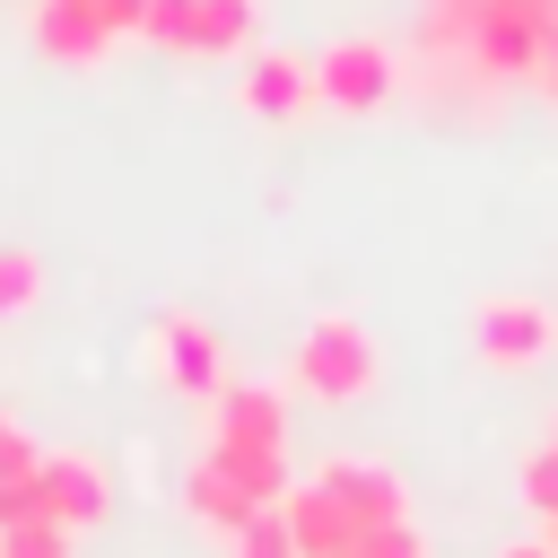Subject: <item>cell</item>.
I'll return each mask as SVG.
<instances>
[{
  "label": "cell",
  "instance_id": "6da1fadb",
  "mask_svg": "<svg viewBox=\"0 0 558 558\" xmlns=\"http://www.w3.org/2000/svg\"><path fill=\"white\" fill-rule=\"evenodd\" d=\"M375 375H384V349H375V331L357 314H314L305 323V340H296V392H314V401H366Z\"/></svg>",
  "mask_w": 558,
  "mask_h": 558
},
{
  "label": "cell",
  "instance_id": "7a4b0ae2",
  "mask_svg": "<svg viewBox=\"0 0 558 558\" xmlns=\"http://www.w3.org/2000/svg\"><path fill=\"white\" fill-rule=\"evenodd\" d=\"M314 96L331 113H375V105L401 96V52L384 35H340V44L314 52Z\"/></svg>",
  "mask_w": 558,
  "mask_h": 558
},
{
  "label": "cell",
  "instance_id": "3957f363",
  "mask_svg": "<svg viewBox=\"0 0 558 558\" xmlns=\"http://www.w3.org/2000/svg\"><path fill=\"white\" fill-rule=\"evenodd\" d=\"M549 340H558V314H549L541 296H480V305H471V349H480L488 366H506V375L541 366Z\"/></svg>",
  "mask_w": 558,
  "mask_h": 558
},
{
  "label": "cell",
  "instance_id": "277c9868",
  "mask_svg": "<svg viewBox=\"0 0 558 558\" xmlns=\"http://www.w3.org/2000/svg\"><path fill=\"white\" fill-rule=\"evenodd\" d=\"M148 349H157V375L174 392H192V401H218L227 392V349H218V331L201 314H157Z\"/></svg>",
  "mask_w": 558,
  "mask_h": 558
},
{
  "label": "cell",
  "instance_id": "5b68a950",
  "mask_svg": "<svg viewBox=\"0 0 558 558\" xmlns=\"http://www.w3.org/2000/svg\"><path fill=\"white\" fill-rule=\"evenodd\" d=\"M35 506H44V523L87 532V523L113 514V480H105V462H87V453H44V462H35Z\"/></svg>",
  "mask_w": 558,
  "mask_h": 558
},
{
  "label": "cell",
  "instance_id": "8992f818",
  "mask_svg": "<svg viewBox=\"0 0 558 558\" xmlns=\"http://www.w3.org/2000/svg\"><path fill=\"white\" fill-rule=\"evenodd\" d=\"M314 480L340 497V514H349L357 532H375V523H401V514H410V488H401V471H392V462H366V453H331Z\"/></svg>",
  "mask_w": 558,
  "mask_h": 558
},
{
  "label": "cell",
  "instance_id": "52a82bcc",
  "mask_svg": "<svg viewBox=\"0 0 558 558\" xmlns=\"http://www.w3.org/2000/svg\"><path fill=\"white\" fill-rule=\"evenodd\" d=\"M235 96H244V113H262V122H296V113L314 105V61H296V52H244Z\"/></svg>",
  "mask_w": 558,
  "mask_h": 558
},
{
  "label": "cell",
  "instance_id": "ba28073f",
  "mask_svg": "<svg viewBox=\"0 0 558 558\" xmlns=\"http://www.w3.org/2000/svg\"><path fill=\"white\" fill-rule=\"evenodd\" d=\"M105 44H113V26L96 17V0H35V52L44 61L87 70V61H105Z\"/></svg>",
  "mask_w": 558,
  "mask_h": 558
},
{
  "label": "cell",
  "instance_id": "9c48e42d",
  "mask_svg": "<svg viewBox=\"0 0 558 558\" xmlns=\"http://www.w3.org/2000/svg\"><path fill=\"white\" fill-rule=\"evenodd\" d=\"M209 436L218 445H288V401L270 384H227L209 401Z\"/></svg>",
  "mask_w": 558,
  "mask_h": 558
},
{
  "label": "cell",
  "instance_id": "30bf717a",
  "mask_svg": "<svg viewBox=\"0 0 558 558\" xmlns=\"http://www.w3.org/2000/svg\"><path fill=\"white\" fill-rule=\"evenodd\" d=\"M279 514H288V532H296L305 558H340V549H357V523L340 514V497H331L323 480H296V488L279 497Z\"/></svg>",
  "mask_w": 558,
  "mask_h": 558
},
{
  "label": "cell",
  "instance_id": "8fae6325",
  "mask_svg": "<svg viewBox=\"0 0 558 558\" xmlns=\"http://www.w3.org/2000/svg\"><path fill=\"white\" fill-rule=\"evenodd\" d=\"M209 462H218L253 506H279V497L296 488V480H288V445H218V436H209Z\"/></svg>",
  "mask_w": 558,
  "mask_h": 558
},
{
  "label": "cell",
  "instance_id": "7c38bea8",
  "mask_svg": "<svg viewBox=\"0 0 558 558\" xmlns=\"http://www.w3.org/2000/svg\"><path fill=\"white\" fill-rule=\"evenodd\" d=\"M183 506H192V523H209V532H244V514H262V506H253V497H244L209 453L183 471Z\"/></svg>",
  "mask_w": 558,
  "mask_h": 558
},
{
  "label": "cell",
  "instance_id": "4fadbf2b",
  "mask_svg": "<svg viewBox=\"0 0 558 558\" xmlns=\"http://www.w3.org/2000/svg\"><path fill=\"white\" fill-rule=\"evenodd\" d=\"M192 52H253V0H201Z\"/></svg>",
  "mask_w": 558,
  "mask_h": 558
},
{
  "label": "cell",
  "instance_id": "5bb4252c",
  "mask_svg": "<svg viewBox=\"0 0 558 558\" xmlns=\"http://www.w3.org/2000/svg\"><path fill=\"white\" fill-rule=\"evenodd\" d=\"M227 558H305V549H296L288 514L262 506V514H244V532H227Z\"/></svg>",
  "mask_w": 558,
  "mask_h": 558
},
{
  "label": "cell",
  "instance_id": "9a60e30c",
  "mask_svg": "<svg viewBox=\"0 0 558 558\" xmlns=\"http://www.w3.org/2000/svg\"><path fill=\"white\" fill-rule=\"evenodd\" d=\"M44 296V262L26 244H0V314H26Z\"/></svg>",
  "mask_w": 558,
  "mask_h": 558
},
{
  "label": "cell",
  "instance_id": "2e32d148",
  "mask_svg": "<svg viewBox=\"0 0 558 558\" xmlns=\"http://www.w3.org/2000/svg\"><path fill=\"white\" fill-rule=\"evenodd\" d=\"M192 17H201V0H148V44L157 52H192Z\"/></svg>",
  "mask_w": 558,
  "mask_h": 558
},
{
  "label": "cell",
  "instance_id": "e0dca14e",
  "mask_svg": "<svg viewBox=\"0 0 558 558\" xmlns=\"http://www.w3.org/2000/svg\"><path fill=\"white\" fill-rule=\"evenodd\" d=\"M0 558H70V532L44 523V514H35V523H9V532H0Z\"/></svg>",
  "mask_w": 558,
  "mask_h": 558
},
{
  "label": "cell",
  "instance_id": "ac0fdd59",
  "mask_svg": "<svg viewBox=\"0 0 558 558\" xmlns=\"http://www.w3.org/2000/svg\"><path fill=\"white\" fill-rule=\"evenodd\" d=\"M357 558H427V532L401 514V523H375V532H357Z\"/></svg>",
  "mask_w": 558,
  "mask_h": 558
},
{
  "label": "cell",
  "instance_id": "d6986e66",
  "mask_svg": "<svg viewBox=\"0 0 558 558\" xmlns=\"http://www.w3.org/2000/svg\"><path fill=\"white\" fill-rule=\"evenodd\" d=\"M514 488H523V506L549 523V514H558V445H541V453L523 462V480H514Z\"/></svg>",
  "mask_w": 558,
  "mask_h": 558
},
{
  "label": "cell",
  "instance_id": "ffe728a7",
  "mask_svg": "<svg viewBox=\"0 0 558 558\" xmlns=\"http://www.w3.org/2000/svg\"><path fill=\"white\" fill-rule=\"evenodd\" d=\"M35 514H44V506H35V480H9V488H0V532H9V523H35Z\"/></svg>",
  "mask_w": 558,
  "mask_h": 558
},
{
  "label": "cell",
  "instance_id": "44dd1931",
  "mask_svg": "<svg viewBox=\"0 0 558 558\" xmlns=\"http://www.w3.org/2000/svg\"><path fill=\"white\" fill-rule=\"evenodd\" d=\"M96 17H105L113 35H140V26H148V0H96Z\"/></svg>",
  "mask_w": 558,
  "mask_h": 558
},
{
  "label": "cell",
  "instance_id": "7402d4cb",
  "mask_svg": "<svg viewBox=\"0 0 558 558\" xmlns=\"http://www.w3.org/2000/svg\"><path fill=\"white\" fill-rule=\"evenodd\" d=\"M497 558H549V541H514V549H497Z\"/></svg>",
  "mask_w": 558,
  "mask_h": 558
},
{
  "label": "cell",
  "instance_id": "603a6c76",
  "mask_svg": "<svg viewBox=\"0 0 558 558\" xmlns=\"http://www.w3.org/2000/svg\"><path fill=\"white\" fill-rule=\"evenodd\" d=\"M541 541H549V558H558V514H549V532H541Z\"/></svg>",
  "mask_w": 558,
  "mask_h": 558
},
{
  "label": "cell",
  "instance_id": "cb8c5ba5",
  "mask_svg": "<svg viewBox=\"0 0 558 558\" xmlns=\"http://www.w3.org/2000/svg\"><path fill=\"white\" fill-rule=\"evenodd\" d=\"M9 427H17V418H9V410H0V445H9Z\"/></svg>",
  "mask_w": 558,
  "mask_h": 558
},
{
  "label": "cell",
  "instance_id": "d4e9b609",
  "mask_svg": "<svg viewBox=\"0 0 558 558\" xmlns=\"http://www.w3.org/2000/svg\"><path fill=\"white\" fill-rule=\"evenodd\" d=\"M549 445H558V418H549Z\"/></svg>",
  "mask_w": 558,
  "mask_h": 558
},
{
  "label": "cell",
  "instance_id": "484cf974",
  "mask_svg": "<svg viewBox=\"0 0 558 558\" xmlns=\"http://www.w3.org/2000/svg\"><path fill=\"white\" fill-rule=\"evenodd\" d=\"M340 558H357V549H340Z\"/></svg>",
  "mask_w": 558,
  "mask_h": 558
}]
</instances>
